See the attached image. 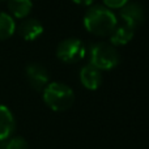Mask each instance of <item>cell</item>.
Segmentation results:
<instances>
[{"instance_id": "obj_2", "label": "cell", "mask_w": 149, "mask_h": 149, "mask_svg": "<svg viewBox=\"0 0 149 149\" xmlns=\"http://www.w3.org/2000/svg\"><path fill=\"white\" fill-rule=\"evenodd\" d=\"M43 102L54 111H65L73 105L74 93L63 82H49L43 89Z\"/></svg>"}, {"instance_id": "obj_13", "label": "cell", "mask_w": 149, "mask_h": 149, "mask_svg": "<svg viewBox=\"0 0 149 149\" xmlns=\"http://www.w3.org/2000/svg\"><path fill=\"white\" fill-rule=\"evenodd\" d=\"M5 149H29V144L24 137L15 136L5 140Z\"/></svg>"}, {"instance_id": "obj_11", "label": "cell", "mask_w": 149, "mask_h": 149, "mask_svg": "<svg viewBox=\"0 0 149 149\" xmlns=\"http://www.w3.org/2000/svg\"><path fill=\"white\" fill-rule=\"evenodd\" d=\"M33 8L31 0H8V9L12 17L25 18Z\"/></svg>"}, {"instance_id": "obj_17", "label": "cell", "mask_w": 149, "mask_h": 149, "mask_svg": "<svg viewBox=\"0 0 149 149\" xmlns=\"http://www.w3.org/2000/svg\"><path fill=\"white\" fill-rule=\"evenodd\" d=\"M0 1H8V0H0Z\"/></svg>"}, {"instance_id": "obj_6", "label": "cell", "mask_w": 149, "mask_h": 149, "mask_svg": "<svg viewBox=\"0 0 149 149\" xmlns=\"http://www.w3.org/2000/svg\"><path fill=\"white\" fill-rule=\"evenodd\" d=\"M26 79L34 90H43L49 84V72L39 63H30L26 67Z\"/></svg>"}, {"instance_id": "obj_4", "label": "cell", "mask_w": 149, "mask_h": 149, "mask_svg": "<svg viewBox=\"0 0 149 149\" xmlns=\"http://www.w3.org/2000/svg\"><path fill=\"white\" fill-rule=\"evenodd\" d=\"M86 50L80 39L77 38H67L62 41L56 47V56L62 62L72 64L84 59Z\"/></svg>"}, {"instance_id": "obj_1", "label": "cell", "mask_w": 149, "mask_h": 149, "mask_svg": "<svg viewBox=\"0 0 149 149\" xmlns=\"http://www.w3.org/2000/svg\"><path fill=\"white\" fill-rule=\"evenodd\" d=\"M118 25V18L111 9L105 5H93L84 15V26L94 36H110Z\"/></svg>"}, {"instance_id": "obj_8", "label": "cell", "mask_w": 149, "mask_h": 149, "mask_svg": "<svg viewBox=\"0 0 149 149\" xmlns=\"http://www.w3.org/2000/svg\"><path fill=\"white\" fill-rule=\"evenodd\" d=\"M80 81L84 85V88L89 90H95L102 84V73L100 70L90 64L84 65L80 71Z\"/></svg>"}, {"instance_id": "obj_14", "label": "cell", "mask_w": 149, "mask_h": 149, "mask_svg": "<svg viewBox=\"0 0 149 149\" xmlns=\"http://www.w3.org/2000/svg\"><path fill=\"white\" fill-rule=\"evenodd\" d=\"M103 5L109 9H120L123 8L130 0H102Z\"/></svg>"}, {"instance_id": "obj_3", "label": "cell", "mask_w": 149, "mask_h": 149, "mask_svg": "<svg viewBox=\"0 0 149 149\" xmlns=\"http://www.w3.org/2000/svg\"><path fill=\"white\" fill-rule=\"evenodd\" d=\"M119 63V54L115 46L106 42H97L90 47L89 64L100 71H110Z\"/></svg>"}, {"instance_id": "obj_16", "label": "cell", "mask_w": 149, "mask_h": 149, "mask_svg": "<svg viewBox=\"0 0 149 149\" xmlns=\"http://www.w3.org/2000/svg\"><path fill=\"white\" fill-rule=\"evenodd\" d=\"M0 149H5V140L4 141H0Z\"/></svg>"}, {"instance_id": "obj_10", "label": "cell", "mask_w": 149, "mask_h": 149, "mask_svg": "<svg viewBox=\"0 0 149 149\" xmlns=\"http://www.w3.org/2000/svg\"><path fill=\"white\" fill-rule=\"evenodd\" d=\"M134 31L135 29L127 26L126 24L123 25H116V28L113 30V33L110 34V43L113 46H124L130 41H132L134 38Z\"/></svg>"}, {"instance_id": "obj_12", "label": "cell", "mask_w": 149, "mask_h": 149, "mask_svg": "<svg viewBox=\"0 0 149 149\" xmlns=\"http://www.w3.org/2000/svg\"><path fill=\"white\" fill-rule=\"evenodd\" d=\"M16 31L15 18L5 12H0V41L10 38Z\"/></svg>"}, {"instance_id": "obj_9", "label": "cell", "mask_w": 149, "mask_h": 149, "mask_svg": "<svg viewBox=\"0 0 149 149\" xmlns=\"http://www.w3.org/2000/svg\"><path fill=\"white\" fill-rule=\"evenodd\" d=\"M16 127L15 116L5 105H0V141L8 140Z\"/></svg>"}, {"instance_id": "obj_7", "label": "cell", "mask_w": 149, "mask_h": 149, "mask_svg": "<svg viewBox=\"0 0 149 149\" xmlns=\"http://www.w3.org/2000/svg\"><path fill=\"white\" fill-rule=\"evenodd\" d=\"M17 31L22 39L31 42L43 34V25L36 18H28L18 25Z\"/></svg>"}, {"instance_id": "obj_5", "label": "cell", "mask_w": 149, "mask_h": 149, "mask_svg": "<svg viewBox=\"0 0 149 149\" xmlns=\"http://www.w3.org/2000/svg\"><path fill=\"white\" fill-rule=\"evenodd\" d=\"M120 18L127 26L136 29L144 22V8L136 1H128L123 8H120Z\"/></svg>"}, {"instance_id": "obj_15", "label": "cell", "mask_w": 149, "mask_h": 149, "mask_svg": "<svg viewBox=\"0 0 149 149\" xmlns=\"http://www.w3.org/2000/svg\"><path fill=\"white\" fill-rule=\"evenodd\" d=\"M74 4L77 5H82V7H90L94 3V0H72Z\"/></svg>"}]
</instances>
